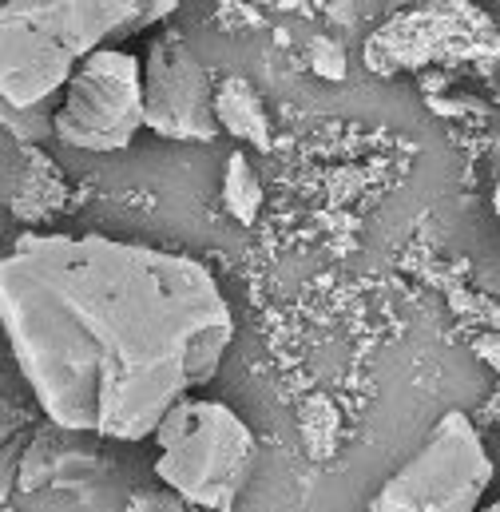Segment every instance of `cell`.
<instances>
[{"mask_svg":"<svg viewBox=\"0 0 500 512\" xmlns=\"http://www.w3.org/2000/svg\"><path fill=\"white\" fill-rule=\"evenodd\" d=\"M0 322L48 421L108 441L155 437L239 334L199 258L108 235H24L0 262Z\"/></svg>","mask_w":500,"mask_h":512,"instance_id":"6da1fadb","label":"cell"},{"mask_svg":"<svg viewBox=\"0 0 500 512\" xmlns=\"http://www.w3.org/2000/svg\"><path fill=\"white\" fill-rule=\"evenodd\" d=\"M175 4L143 0H16L0 12V92L16 112L40 108L72 84L104 40L163 20Z\"/></svg>","mask_w":500,"mask_h":512,"instance_id":"7a4b0ae2","label":"cell"},{"mask_svg":"<svg viewBox=\"0 0 500 512\" xmlns=\"http://www.w3.org/2000/svg\"><path fill=\"white\" fill-rule=\"evenodd\" d=\"M155 477L183 505L203 512H231L247 493L258 461L250 425L215 397L179 401L159 433Z\"/></svg>","mask_w":500,"mask_h":512,"instance_id":"3957f363","label":"cell"},{"mask_svg":"<svg viewBox=\"0 0 500 512\" xmlns=\"http://www.w3.org/2000/svg\"><path fill=\"white\" fill-rule=\"evenodd\" d=\"M497 477L493 453L485 449L469 413H445L421 449L385 477L366 512H481Z\"/></svg>","mask_w":500,"mask_h":512,"instance_id":"277c9868","label":"cell"},{"mask_svg":"<svg viewBox=\"0 0 500 512\" xmlns=\"http://www.w3.org/2000/svg\"><path fill=\"white\" fill-rule=\"evenodd\" d=\"M143 128V60L127 48H100L84 60L52 112V135L60 143L96 155L131 147Z\"/></svg>","mask_w":500,"mask_h":512,"instance_id":"5b68a950","label":"cell"},{"mask_svg":"<svg viewBox=\"0 0 500 512\" xmlns=\"http://www.w3.org/2000/svg\"><path fill=\"white\" fill-rule=\"evenodd\" d=\"M215 84L207 64L175 32H163L147 44L143 56V112L147 131L171 143H211L219 139Z\"/></svg>","mask_w":500,"mask_h":512,"instance_id":"8992f818","label":"cell"},{"mask_svg":"<svg viewBox=\"0 0 500 512\" xmlns=\"http://www.w3.org/2000/svg\"><path fill=\"white\" fill-rule=\"evenodd\" d=\"M215 112H219V128L227 135H235L239 143L258 147V151H270L274 143V128H270V116H266V104L262 96L254 92V84L243 76H227L215 92Z\"/></svg>","mask_w":500,"mask_h":512,"instance_id":"52a82bcc","label":"cell"},{"mask_svg":"<svg viewBox=\"0 0 500 512\" xmlns=\"http://www.w3.org/2000/svg\"><path fill=\"white\" fill-rule=\"evenodd\" d=\"M223 207L239 227H254L258 211H262V179L254 171L247 151H235L227 159V175H223Z\"/></svg>","mask_w":500,"mask_h":512,"instance_id":"ba28073f","label":"cell"},{"mask_svg":"<svg viewBox=\"0 0 500 512\" xmlns=\"http://www.w3.org/2000/svg\"><path fill=\"white\" fill-rule=\"evenodd\" d=\"M310 68H314L318 76H326V80H342V76H346V52H342L334 40L318 36V40L310 44Z\"/></svg>","mask_w":500,"mask_h":512,"instance_id":"9c48e42d","label":"cell"},{"mask_svg":"<svg viewBox=\"0 0 500 512\" xmlns=\"http://www.w3.org/2000/svg\"><path fill=\"white\" fill-rule=\"evenodd\" d=\"M477 354H481V362H485V366L500 378V330L477 338Z\"/></svg>","mask_w":500,"mask_h":512,"instance_id":"30bf717a","label":"cell"},{"mask_svg":"<svg viewBox=\"0 0 500 512\" xmlns=\"http://www.w3.org/2000/svg\"><path fill=\"white\" fill-rule=\"evenodd\" d=\"M493 211H497L500 219V171H497V183H493Z\"/></svg>","mask_w":500,"mask_h":512,"instance_id":"8fae6325","label":"cell"},{"mask_svg":"<svg viewBox=\"0 0 500 512\" xmlns=\"http://www.w3.org/2000/svg\"><path fill=\"white\" fill-rule=\"evenodd\" d=\"M481 512H500V497H497V501H489V505H485Z\"/></svg>","mask_w":500,"mask_h":512,"instance_id":"7c38bea8","label":"cell"}]
</instances>
